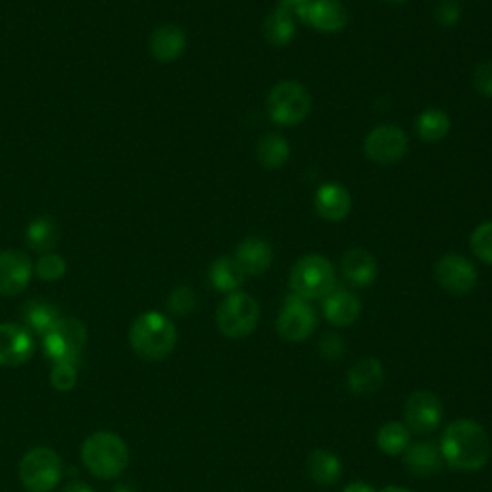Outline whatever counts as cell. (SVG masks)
<instances>
[{"label": "cell", "mask_w": 492, "mask_h": 492, "mask_svg": "<svg viewBox=\"0 0 492 492\" xmlns=\"http://www.w3.org/2000/svg\"><path fill=\"white\" fill-rule=\"evenodd\" d=\"M325 319L333 327H351L361 316V302L349 288L335 287L330 295L321 298Z\"/></svg>", "instance_id": "cell-18"}, {"label": "cell", "mask_w": 492, "mask_h": 492, "mask_svg": "<svg viewBox=\"0 0 492 492\" xmlns=\"http://www.w3.org/2000/svg\"><path fill=\"white\" fill-rule=\"evenodd\" d=\"M340 492H377V490L363 481H352V483L346 485Z\"/></svg>", "instance_id": "cell-38"}, {"label": "cell", "mask_w": 492, "mask_h": 492, "mask_svg": "<svg viewBox=\"0 0 492 492\" xmlns=\"http://www.w3.org/2000/svg\"><path fill=\"white\" fill-rule=\"evenodd\" d=\"M452 127L450 116L441 108H427L415 120V133L424 142H439L443 141Z\"/></svg>", "instance_id": "cell-27"}, {"label": "cell", "mask_w": 492, "mask_h": 492, "mask_svg": "<svg viewBox=\"0 0 492 492\" xmlns=\"http://www.w3.org/2000/svg\"><path fill=\"white\" fill-rule=\"evenodd\" d=\"M62 492H95V490L81 481H71L62 488Z\"/></svg>", "instance_id": "cell-39"}, {"label": "cell", "mask_w": 492, "mask_h": 492, "mask_svg": "<svg viewBox=\"0 0 492 492\" xmlns=\"http://www.w3.org/2000/svg\"><path fill=\"white\" fill-rule=\"evenodd\" d=\"M473 85L483 97L492 99V60L477 66L476 74H473Z\"/></svg>", "instance_id": "cell-37"}, {"label": "cell", "mask_w": 492, "mask_h": 492, "mask_svg": "<svg viewBox=\"0 0 492 492\" xmlns=\"http://www.w3.org/2000/svg\"><path fill=\"white\" fill-rule=\"evenodd\" d=\"M434 279L450 295H467L476 288L479 273L469 258L448 252L434 264Z\"/></svg>", "instance_id": "cell-12"}, {"label": "cell", "mask_w": 492, "mask_h": 492, "mask_svg": "<svg viewBox=\"0 0 492 492\" xmlns=\"http://www.w3.org/2000/svg\"><path fill=\"white\" fill-rule=\"evenodd\" d=\"M445 406L439 394L431 391H415L406 398L404 424L417 434H429L443 424Z\"/></svg>", "instance_id": "cell-11"}, {"label": "cell", "mask_w": 492, "mask_h": 492, "mask_svg": "<svg viewBox=\"0 0 492 492\" xmlns=\"http://www.w3.org/2000/svg\"><path fill=\"white\" fill-rule=\"evenodd\" d=\"M439 448L445 464L464 473L483 469L492 454L490 439L483 425L466 417L455 419V422L446 425Z\"/></svg>", "instance_id": "cell-1"}, {"label": "cell", "mask_w": 492, "mask_h": 492, "mask_svg": "<svg viewBox=\"0 0 492 492\" xmlns=\"http://www.w3.org/2000/svg\"><path fill=\"white\" fill-rule=\"evenodd\" d=\"M24 318H26V321L31 327V330L35 333L43 335V337L52 330L54 325H57L62 319V316L58 314L57 308H54L48 302H45V300H39V298H35V300L26 304Z\"/></svg>", "instance_id": "cell-30"}, {"label": "cell", "mask_w": 492, "mask_h": 492, "mask_svg": "<svg viewBox=\"0 0 492 492\" xmlns=\"http://www.w3.org/2000/svg\"><path fill=\"white\" fill-rule=\"evenodd\" d=\"M260 314L258 300L248 293H243V290H236V293L227 295L224 302L217 306L215 323L224 337L239 340L256 331Z\"/></svg>", "instance_id": "cell-6"}, {"label": "cell", "mask_w": 492, "mask_h": 492, "mask_svg": "<svg viewBox=\"0 0 492 492\" xmlns=\"http://www.w3.org/2000/svg\"><path fill=\"white\" fill-rule=\"evenodd\" d=\"M469 248L477 260L492 266V220L479 224L469 236Z\"/></svg>", "instance_id": "cell-31"}, {"label": "cell", "mask_w": 492, "mask_h": 492, "mask_svg": "<svg viewBox=\"0 0 492 492\" xmlns=\"http://www.w3.org/2000/svg\"><path fill=\"white\" fill-rule=\"evenodd\" d=\"M266 108L269 120L276 125L295 127L312 110V95L300 81L285 79L269 90Z\"/></svg>", "instance_id": "cell-5"}, {"label": "cell", "mask_w": 492, "mask_h": 492, "mask_svg": "<svg viewBox=\"0 0 492 492\" xmlns=\"http://www.w3.org/2000/svg\"><path fill=\"white\" fill-rule=\"evenodd\" d=\"M276 327L283 340L304 342L316 331L318 314L309 300H304L290 293L279 309Z\"/></svg>", "instance_id": "cell-8"}, {"label": "cell", "mask_w": 492, "mask_h": 492, "mask_svg": "<svg viewBox=\"0 0 492 492\" xmlns=\"http://www.w3.org/2000/svg\"><path fill=\"white\" fill-rule=\"evenodd\" d=\"M404 467L415 477H431L445 466L441 448L434 443H413L403 454Z\"/></svg>", "instance_id": "cell-21"}, {"label": "cell", "mask_w": 492, "mask_h": 492, "mask_svg": "<svg viewBox=\"0 0 492 492\" xmlns=\"http://www.w3.org/2000/svg\"><path fill=\"white\" fill-rule=\"evenodd\" d=\"M288 287L290 293L304 300L325 298L337 287V269L321 254H306L290 269Z\"/></svg>", "instance_id": "cell-4"}, {"label": "cell", "mask_w": 492, "mask_h": 492, "mask_svg": "<svg viewBox=\"0 0 492 492\" xmlns=\"http://www.w3.org/2000/svg\"><path fill=\"white\" fill-rule=\"evenodd\" d=\"M295 17L319 33H339L349 26V10L340 0H308L293 10Z\"/></svg>", "instance_id": "cell-13"}, {"label": "cell", "mask_w": 492, "mask_h": 492, "mask_svg": "<svg viewBox=\"0 0 492 492\" xmlns=\"http://www.w3.org/2000/svg\"><path fill=\"white\" fill-rule=\"evenodd\" d=\"M198 298L191 287H177L173 288L168 297V309L173 316H189L196 309Z\"/></svg>", "instance_id": "cell-32"}, {"label": "cell", "mask_w": 492, "mask_h": 492, "mask_svg": "<svg viewBox=\"0 0 492 492\" xmlns=\"http://www.w3.org/2000/svg\"><path fill=\"white\" fill-rule=\"evenodd\" d=\"M385 382V366L375 356H363L346 373V387L356 396H370Z\"/></svg>", "instance_id": "cell-17"}, {"label": "cell", "mask_w": 492, "mask_h": 492, "mask_svg": "<svg viewBox=\"0 0 492 492\" xmlns=\"http://www.w3.org/2000/svg\"><path fill=\"white\" fill-rule=\"evenodd\" d=\"M264 37L273 47H287L297 37V17L293 10L277 6L264 20Z\"/></svg>", "instance_id": "cell-24"}, {"label": "cell", "mask_w": 492, "mask_h": 492, "mask_svg": "<svg viewBox=\"0 0 492 492\" xmlns=\"http://www.w3.org/2000/svg\"><path fill=\"white\" fill-rule=\"evenodd\" d=\"M387 3H391V5H406L408 0H387Z\"/></svg>", "instance_id": "cell-42"}, {"label": "cell", "mask_w": 492, "mask_h": 492, "mask_svg": "<svg viewBox=\"0 0 492 492\" xmlns=\"http://www.w3.org/2000/svg\"><path fill=\"white\" fill-rule=\"evenodd\" d=\"M434 20L441 27H455L462 20V5L458 0H441L434 8Z\"/></svg>", "instance_id": "cell-35"}, {"label": "cell", "mask_w": 492, "mask_h": 492, "mask_svg": "<svg viewBox=\"0 0 492 492\" xmlns=\"http://www.w3.org/2000/svg\"><path fill=\"white\" fill-rule=\"evenodd\" d=\"M279 3H281V6H285V8H288V10H295V8H298L300 5L308 3V0H279Z\"/></svg>", "instance_id": "cell-40"}, {"label": "cell", "mask_w": 492, "mask_h": 492, "mask_svg": "<svg viewBox=\"0 0 492 492\" xmlns=\"http://www.w3.org/2000/svg\"><path fill=\"white\" fill-rule=\"evenodd\" d=\"M379 492H415V490H412V488H406V487H385V488H382V490H379Z\"/></svg>", "instance_id": "cell-41"}, {"label": "cell", "mask_w": 492, "mask_h": 492, "mask_svg": "<svg viewBox=\"0 0 492 492\" xmlns=\"http://www.w3.org/2000/svg\"><path fill=\"white\" fill-rule=\"evenodd\" d=\"M37 276L45 281H57L66 273V262L58 256V254H43L41 260L35 266Z\"/></svg>", "instance_id": "cell-34"}, {"label": "cell", "mask_w": 492, "mask_h": 492, "mask_svg": "<svg viewBox=\"0 0 492 492\" xmlns=\"http://www.w3.org/2000/svg\"><path fill=\"white\" fill-rule=\"evenodd\" d=\"M130 340L137 356L149 361H160L173 352L177 344V330L168 316L160 312H144L133 321Z\"/></svg>", "instance_id": "cell-2"}, {"label": "cell", "mask_w": 492, "mask_h": 492, "mask_svg": "<svg viewBox=\"0 0 492 492\" xmlns=\"http://www.w3.org/2000/svg\"><path fill=\"white\" fill-rule=\"evenodd\" d=\"M33 356V339L27 330L14 323H0V366H22Z\"/></svg>", "instance_id": "cell-15"}, {"label": "cell", "mask_w": 492, "mask_h": 492, "mask_svg": "<svg viewBox=\"0 0 492 492\" xmlns=\"http://www.w3.org/2000/svg\"><path fill=\"white\" fill-rule=\"evenodd\" d=\"M340 273L356 288L372 287L379 276V266L373 254L366 248H351L340 260Z\"/></svg>", "instance_id": "cell-19"}, {"label": "cell", "mask_w": 492, "mask_h": 492, "mask_svg": "<svg viewBox=\"0 0 492 492\" xmlns=\"http://www.w3.org/2000/svg\"><path fill=\"white\" fill-rule=\"evenodd\" d=\"M62 477V460L52 448H31L20 462V479L27 492H50Z\"/></svg>", "instance_id": "cell-7"}, {"label": "cell", "mask_w": 492, "mask_h": 492, "mask_svg": "<svg viewBox=\"0 0 492 492\" xmlns=\"http://www.w3.org/2000/svg\"><path fill=\"white\" fill-rule=\"evenodd\" d=\"M308 476L319 487H331L339 483L342 476V462L339 455L331 450L316 448L308 455Z\"/></svg>", "instance_id": "cell-23"}, {"label": "cell", "mask_w": 492, "mask_h": 492, "mask_svg": "<svg viewBox=\"0 0 492 492\" xmlns=\"http://www.w3.org/2000/svg\"><path fill=\"white\" fill-rule=\"evenodd\" d=\"M85 467L99 479H116L130 464L125 441L112 431H97L81 446Z\"/></svg>", "instance_id": "cell-3"}, {"label": "cell", "mask_w": 492, "mask_h": 492, "mask_svg": "<svg viewBox=\"0 0 492 492\" xmlns=\"http://www.w3.org/2000/svg\"><path fill=\"white\" fill-rule=\"evenodd\" d=\"M78 381V370H76V363H68V361H60V363H54V370L50 373V382L52 387L57 391H71L76 385Z\"/></svg>", "instance_id": "cell-33"}, {"label": "cell", "mask_w": 492, "mask_h": 492, "mask_svg": "<svg viewBox=\"0 0 492 492\" xmlns=\"http://www.w3.org/2000/svg\"><path fill=\"white\" fill-rule=\"evenodd\" d=\"M319 354L323 360L327 361H337L344 356V351H346V342L342 340V337L339 333H325L321 339H319Z\"/></svg>", "instance_id": "cell-36"}, {"label": "cell", "mask_w": 492, "mask_h": 492, "mask_svg": "<svg viewBox=\"0 0 492 492\" xmlns=\"http://www.w3.org/2000/svg\"><path fill=\"white\" fill-rule=\"evenodd\" d=\"M33 273V264L27 254L6 250L0 254V295L16 297L27 287Z\"/></svg>", "instance_id": "cell-14"}, {"label": "cell", "mask_w": 492, "mask_h": 492, "mask_svg": "<svg viewBox=\"0 0 492 492\" xmlns=\"http://www.w3.org/2000/svg\"><path fill=\"white\" fill-rule=\"evenodd\" d=\"M410 141L400 125L382 123L373 127L363 141V152L379 163V166H393L408 154Z\"/></svg>", "instance_id": "cell-9"}, {"label": "cell", "mask_w": 492, "mask_h": 492, "mask_svg": "<svg viewBox=\"0 0 492 492\" xmlns=\"http://www.w3.org/2000/svg\"><path fill=\"white\" fill-rule=\"evenodd\" d=\"M149 48L152 52V57L160 62H173L177 58H181V54L185 52L187 48V35L185 31L168 24L158 27L152 35H151V43Z\"/></svg>", "instance_id": "cell-22"}, {"label": "cell", "mask_w": 492, "mask_h": 492, "mask_svg": "<svg viewBox=\"0 0 492 492\" xmlns=\"http://www.w3.org/2000/svg\"><path fill=\"white\" fill-rule=\"evenodd\" d=\"M58 243V224L50 215H41L27 227V245L39 254H48Z\"/></svg>", "instance_id": "cell-29"}, {"label": "cell", "mask_w": 492, "mask_h": 492, "mask_svg": "<svg viewBox=\"0 0 492 492\" xmlns=\"http://www.w3.org/2000/svg\"><path fill=\"white\" fill-rule=\"evenodd\" d=\"M290 144L279 133H266L256 142V160L266 170H279L288 162Z\"/></svg>", "instance_id": "cell-26"}, {"label": "cell", "mask_w": 492, "mask_h": 492, "mask_svg": "<svg viewBox=\"0 0 492 492\" xmlns=\"http://www.w3.org/2000/svg\"><path fill=\"white\" fill-rule=\"evenodd\" d=\"M375 443L385 455H403L410 446V429L403 422H387L379 427Z\"/></svg>", "instance_id": "cell-28"}, {"label": "cell", "mask_w": 492, "mask_h": 492, "mask_svg": "<svg viewBox=\"0 0 492 492\" xmlns=\"http://www.w3.org/2000/svg\"><path fill=\"white\" fill-rule=\"evenodd\" d=\"M235 260L241 266L246 277H258L264 276L271 267L273 248L262 236H246V239L236 246Z\"/></svg>", "instance_id": "cell-20"}, {"label": "cell", "mask_w": 492, "mask_h": 492, "mask_svg": "<svg viewBox=\"0 0 492 492\" xmlns=\"http://www.w3.org/2000/svg\"><path fill=\"white\" fill-rule=\"evenodd\" d=\"M314 208L321 220L339 224L346 220L352 210L351 193L340 183H323L314 194Z\"/></svg>", "instance_id": "cell-16"}, {"label": "cell", "mask_w": 492, "mask_h": 492, "mask_svg": "<svg viewBox=\"0 0 492 492\" xmlns=\"http://www.w3.org/2000/svg\"><path fill=\"white\" fill-rule=\"evenodd\" d=\"M210 283L215 290H220V293H236V290L241 288V285L245 283L246 276L243 273L241 266L236 264L235 258L229 256H222L214 260V264L210 266Z\"/></svg>", "instance_id": "cell-25"}, {"label": "cell", "mask_w": 492, "mask_h": 492, "mask_svg": "<svg viewBox=\"0 0 492 492\" xmlns=\"http://www.w3.org/2000/svg\"><path fill=\"white\" fill-rule=\"evenodd\" d=\"M87 342V330L79 319L62 318L45 335V352L54 363H76Z\"/></svg>", "instance_id": "cell-10"}]
</instances>
